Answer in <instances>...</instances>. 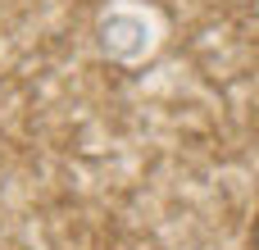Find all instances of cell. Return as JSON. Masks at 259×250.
Here are the masks:
<instances>
[{
	"label": "cell",
	"mask_w": 259,
	"mask_h": 250,
	"mask_svg": "<svg viewBox=\"0 0 259 250\" xmlns=\"http://www.w3.org/2000/svg\"><path fill=\"white\" fill-rule=\"evenodd\" d=\"M250 250H259V214H255V223H250Z\"/></svg>",
	"instance_id": "1"
}]
</instances>
